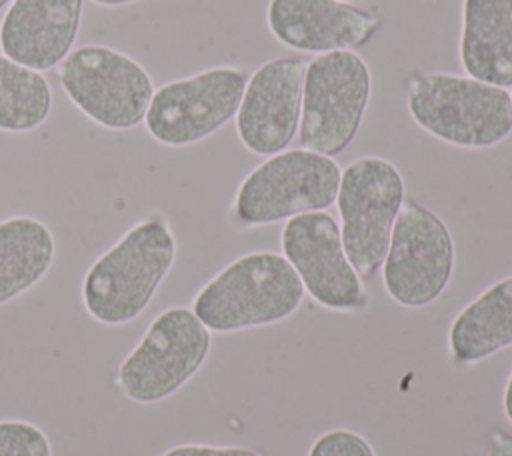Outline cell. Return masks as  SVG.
Here are the masks:
<instances>
[{"label": "cell", "instance_id": "7402d4cb", "mask_svg": "<svg viewBox=\"0 0 512 456\" xmlns=\"http://www.w3.org/2000/svg\"><path fill=\"white\" fill-rule=\"evenodd\" d=\"M488 456H512V434L506 430H494L488 444Z\"/></svg>", "mask_w": 512, "mask_h": 456}, {"label": "cell", "instance_id": "d6986e66", "mask_svg": "<svg viewBox=\"0 0 512 456\" xmlns=\"http://www.w3.org/2000/svg\"><path fill=\"white\" fill-rule=\"evenodd\" d=\"M0 456H52L48 436L26 420H0Z\"/></svg>", "mask_w": 512, "mask_h": 456}, {"label": "cell", "instance_id": "2e32d148", "mask_svg": "<svg viewBox=\"0 0 512 456\" xmlns=\"http://www.w3.org/2000/svg\"><path fill=\"white\" fill-rule=\"evenodd\" d=\"M512 346V276L490 284L452 320L448 348L458 364L482 362Z\"/></svg>", "mask_w": 512, "mask_h": 456}, {"label": "cell", "instance_id": "9c48e42d", "mask_svg": "<svg viewBox=\"0 0 512 456\" xmlns=\"http://www.w3.org/2000/svg\"><path fill=\"white\" fill-rule=\"evenodd\" d=\"M246 72L236 66H212L154 88L144 116L152 140L182 148L218 132L238 112Z\"/></svg>", "mask_w": 512, "mask_h": 456}, {"label": "cell", "instance_id": "cb8c5ba5", "mask_svg": "<svg viewBox=\"0 0 512 456\" xmlns=\"http://www.w3.org/2000/svg\"><path fill=\"white\" fill-rule=\"evenodd\" d=\"M92 2L98 6H104V8H118V6H126V4L138 2V0H92Z\"/></svg>", "mask_w": 512, "mask_h": 456}, {"label": "cell", "instance_id": "3957f363", "mask_svg": "<svg viewBox=\"0 0 512 456\" xmlns=\"http://www.w3.org/2000/svg\"><path fill=\"white\" fill-rule=\"evenodd\" d=\"M410 118L440 142L482 150L512 132V100L506 88L448 72L414 74L406 86Z\"/></svg>", "mask_w": 512, "mask_h": 456}, {"label": "cell", "instance_id": "277c9868", "mask_svg": "<svg viewBox=\"0 0 512 456\" xmlns=\"http://www.w3.org/2000/svg\"><path fill=\"white\" fill-rule=\"evenodd\" d=\"M372 92L366 60L354 50L314 56L304 68L298 138L306 150L338 156L356 138Z\"/></svg>", "mask_w": 512, "mask_h": 456}, {"label": "cell", "instance_id": "d4e9b609", "mask_svg": "<svg viewBox=\"0 0 512 456\" xmlns=\"http://www.w3.org/2000/svg\"><path fill=\"white\" fill-rule=\"evenodd\" d=\"M12 0H0V10H4Z\"/></svg>", "mask_w": 512, "mask_h": 456}, {"label": "cell", "instance_id": "44dd1931", "mask_svg": "<svg viewBox=\"0 0 512 456\" xmlns=\"http://www.w3.org/2000/svg\"><path fill=\"white\" fill-rule=\"evenodd\" d=\"M162 456H264L254 448L244 446H204V444H180L166 450Z\"/></svg>", "mask_w": 512, "mask_h": 456}, {"label": "cell", "instance_id": "6da1fadb", "mask_svg": "<svg viewBox=\"0 0 512 456\" xmlns=\"http://www.w3.org/2000/svg\"><path fill=\"white\" fill-rule=\"evenodd\" d=\"M176 260V238L160 214L138 220L86 270L82 304L104 326L136 320Z\"/></svg>", "mask_w": 512, "mask_h": 456}, {"label": "cell", "instance_id": "603a6c76", "mask_svg": "<svg viewBox=\"0 0 512 456\" xmlns=\"http://www.w3.org/2000/svg\"><path fill=\"white\" fill-rule=\"evenodd\" d=\"M502 404H504V414H506L508 422L512 424V372H510L508 382H506V388H504V400H502Z\"/></svg>", "mask_w": 512, "mask_h": 456}, {"label": "cell", "instance_id": "8fae6325", "mask_svg": "<svg viewBox=\"0 0 512 456\" xmlns=\"http://www.w3.org/2000/svg\"><path fill=\"white\" fill-rule=\"evenodd\" d=\"M280 244L282 256L316 304L336 312H360L368 306L366 286L344 252L334 216L320 210L288 218Z\"/></svg>", "mask_w": 512, "mask_h": 456}, {"label": "cell", "instance_id": "ac0fdd59", "mask_svg": "<svg viewBox=\"0 0 512 456\" xmlns=\"http://www.w3.org/2000/svg\"><path fill=\"white\" fill-rule=\"evenodd\" d=\"M52 104V88L42 72L0 54V132L24 134L40 128Z\"/></svg>", "mask_w": 512, "mask_h": 456}, {"label": "cell", "instance_id": "5b68a950", "mask_svg": "<svg viewBox=\"0 0 512 456\" xmlns=\"http://www.w3.org/2000/svg\"><path fill=\"white\" fill-rule=\"evenodd\" d=\"M66 98L106 130L144 122L154 94L150 72L132 56L104 44H82L56 66Z\"/></svg>", "mask_w": 512, "mask_h": 456}, {"label": "cell", "instance_id": "4fadbf2b", "mask_svg": "<svg viewBox=\"0 0 512 456\" xmlns=\"http://www.w3.org/2000/svg\"><path fill=\"white\" fill-rule=\"evenodd\" d=\"M266 26L284 46L318 56L368 44L380 18L346 0H270Z\"/></svg>", "mask_w": 512, "mask_h": 456}, {"label": "cell", "instance_id": "484cf974", "mask_svg": "<svg viewBox=\"0 0 512 456\" xmlns=\"http://www.w3.org/2000/svg\"><path fill=\"white\" fill-rule=\"evenodd\" d=\"M510 100H512V94H510Z\"/></svg>", "mask_w": 512, "mask_h": 456}, {"label": "cell", "instance_id": "ba28073f", "mask_svg": "<svg viewBox=\"0 0 512 456\" xmlns=\"http://www.w3.org/2000/svg\"><path fill=\"white\" fill-rule=\"evenodd\" d=\"M404 198V178L386 158L362 156L342 170L336 194L340 236L360 276H372L382 266Z\"/></svg>", "mask_w": 512, "mask_h": 456}, {"label": "cell", "instance_id": "7a4b0ae2", "mask_svg": "<svg viewBox=\"0 0 512 456\" xmlns=\"http://www.w3.org/2000/svg\"><path fill=\"white\" fill-rule=\"evenodd\" d=\"M304 286L290 262L270 250L248 252L224 266L194 296L192 310L212 332H238L290 318Z\"/></svg>", "mask_w": 512, "mask_h": 456}, {"label": "cell", "instance_id": "8992f818", "mask_svg": "<svg viewBox=\"0 0 512 456\" xmlns=\"http://www.w3.org/2000/svg\"><path fill=\"white\" fill-rule=\"evenodd\" d=\"M210 344V330L192 308H166L120 362L118 390L138 404L160 402L178 392L202 368Z\"/></svg>", "mask_w": 512, "mask_h": 456}, {"label": "cell", "instance_id": "ffe728a7", "mask_svg": "<svg viewBox=\"0 0 512 456\" xmlns=\"http://www.w3.org/2000/svg\"><path fill=\"white\" fill-rule=\"evenodd\" d=\"M308 456H376L364 436L352 430H328L320 434L308 450Z\"/></svg>", "mask_w": 512, "mask_h": 456}, {"label": "cell", "instance_id": "52a82bcc", "mask_svg": "<svg viewBox=\"0 0 512 456\" xmlns=\"http://www.w3.org/2000/svg\"><path fill=\"white\" fill-rule=\"evenodd\" d=\"M340 166L324 154L296 148L258 164L238 186L234 216L242 226H264L336 202Z\"/></svg>", "mask_w": 512, "mask_h": 456}, {"label": "cell", "instance_id": "e0dca14e", "mask_svg": "<svg viewBox=\"0 0 512 456\" xmlns=\"http://www.w3.org/2000/svg\"><path fill=\"white\" fill-rule=\"evenodd\" d=\"M56 240L34 216L0 220V306L34 288L52 268Z\"/></svg>", "mask_w": 512, "mask_h": 456}, {"label": "cell", "instance_id": "30bf717a", "mask_svg": "<svg viewBox=\"0 0 512 456\" xmlns=\"http://www.w3.org/2000/svg\"><path fill=\"white\" fill-rule=\"evenodd\" d=\"M456 250L446 222L430 208L404 202L382 262L388 296L404 308L436 302L454 274Z\"/></svg>", "mask_w": 512, "mask_h": 456}, {"label": "cell", "instance_id": "7c38bea8", "mask_svg": "<svg viewBox=\"0 0 512 456\" xmlns=\"http://www.w3.org/2000/svg\"><path fill=\"white\" fill-rule=\"evenodd\" d=\"M304 62L278 56L260 64L250 78L236 112V134L256 156L284 152L300 126Z\"/></svg>", "mask_w": 512, "mask_h": 456}, {"label": "cell", "instance_id": "9a60e30c", "mask_svg": "<svg viewBox=\"0 0 512 456\" xmlns=\"http://www.w3.org/2000/svg\"><path fill=\"white\" fill-rule=\"evenodd\" d=\"M460 64L470 78L512 86V0H462Z\"/></svg>", "mask_w": 512, "mask_h": 456}, {"label": "cell", "instance_id": "5bb4252c", "mask_svg": "<svg viewBox=\"0 0 512 456\" xmlns=\"http://www.w3.org/2000/svg\"><path fill=\"white\" fill-rule=\"evenodd\" d=\"M84 0H12L0 20V50L32 70L56 68L74 48Z\"/></svg>", "mask_w": 512, "mask_h": 456}]
</instances>
